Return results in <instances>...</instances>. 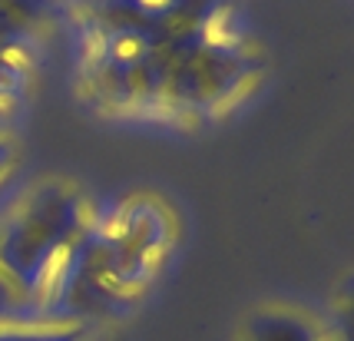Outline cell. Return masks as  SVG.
<instances>
[{"instance_id":"cell-1","label":"cell","mask_w":354,"mask_h":341,"mask_svg":"<svg viewBox=\"0 0 354 341\" xmlns=\"http://www.w3.org/2000/svg\"><path fill=\"white\" fill-rule=\"evenodd\" d=\"M83 232L86 202L77 189L63 183L33 186L0 219V275L24 302L44 308L50 282Z\"/></svg>"},{"instance_id":"cell-5","label":"cell","mask_w":354,"mask_h":341,"mask_svg":"<svg viewBox=\"0 0 354 341\" xmlns=\"http://www.w3.org/2000/svg\"><path fill=\"white\" fill-rule=\"evenodd\" d=\"M14 159H17V146H14V140H10L7 133H0V179H3V176L10 172Z\"/></svg>"},{"instance_id":"cell-2","label":"cell","mask_w":354,"mask_h":341,"mask_svg":"<svg viewBox=\"0 0 354 341\" xmlns=\"http://www.w3.org/2000/svg\"><path fill=\"white\" fill-rule=\"evenodd\" d=\"M245 341H322V335L298 311L265 308L245 322Z\"/></svg>"},{"instance_id":"cell-6","label":"cell","mask_w":354,"mask_h":341,"mask_svg":"<svg viewBox=\"0 0 354 341\" xmlns=\"http://www.w3.org/2000/svg\"><path fill=\"white\" fill-rule=\"evenodd\" d=\"M7 123H10V113L0 107V133H7Z\"/></svg>"},{"instance_id":"cell-3","label":"cell","mask_w":354,"mask_h":341,"mask_svg":"<svg viewBox=\"0 0 354 341\" xmlns=\"http://www.w3.org/2000/svg\"><path fill=\"white\" fill-rule=\"evenodd\" d=\"M80 322H0V341H83Z\"/></svg>"},{"instance_id":"cell-4","label":"cell","mask_w":354,"mask_h":341,"mask_svg":"<svg viewBox=\"0 0 354 341\" xmlns=\"http://www.w3.org/2000/svg\"><path fill=\"white\" fill-rule=\"evenodd\" d=\"M0 322H50L40 305L24 302L20 295L10 288V282L0 275Z\"/></svg>"}]
</instances>
